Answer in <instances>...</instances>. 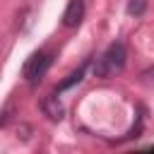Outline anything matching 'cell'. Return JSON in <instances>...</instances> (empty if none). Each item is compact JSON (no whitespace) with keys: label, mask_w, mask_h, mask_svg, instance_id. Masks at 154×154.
<instances>
[{"label":"cell","mask_w":154,"mask_h":154,"mask_svg":"<svg viewBox=\"0 0 154 154\" xmlns=\"http://www.w3.org/2000/svg\"><path fill=\"white\" fill-rule=\"evenodd\" d=\"M125 60H128L125 46H123L120 41L111 43V46L96 58V63H94V77H99V79H111V77H116V75H120L123 67H125Z\"/></svg>","instance_id":"6da1fadb"},{"label":"cell","mask_w":154,"mask_h":154,"mask_svg":"<svg viewBox=\"0 0 154 154\" xmlns=\"http://www.w3.org/2000/svg\"><path fill=\"white\" fill-rule=\"evenodd\" d=\"M51 63H53V53H48V51H36V53L26 60V65H24V77H26V82H29V84L41 82V79L46 77Z\"/></svg>","instance_id":"7a4b0ae2"},{"label":"cell","mask_w":154,"mask_h":154,"mask_svg":"<svg viewBox=\"0 0 154 154\" xmlns=\"http://www.w3.org/2000/svg\"><path fill=\"white\" fill-rule=\"evenodd\" d=\"M82 19H84V0H70L63 12V26L75 29L82 24Z\"/></svg>","instance_id":"3957f363"},{"label":"cell","mask_w":154,"mask_h":154,"mask_svg":"<svg viewBox=\"0 0 154 154\" xmlns=\"http://www.w3.org/2000/svg\"><path fill=\"white\" fill-rule=\"evenodd\" d=\"M41 111L48 116V120H63V116H65V108H63V103L58 101V96L55 94H46L43 96V101H41Z\"/></svg>","instance_id":"277c9868"},{"label":"cell","mask_w":154,"mask_h":154,"mask_svg":"<svg viewBox=\"0 0 154 154\" xmlns=\"http://www.w3.org/2000/svg\"><path fill=\"white\" fill-rule=\"evenodd\" d=\"M87 65H89V60H84L77 70H72L60 84H58V91H65V89H70V87H75V84H79L82 82V77H84V72H87Z\"/></svg>","instance_id":"5b68a950"},{"label":"cell","mask_w":154,"mask_h":154,"mask_svg":"<svg viewBox=\"0 0 154 154\" xmlns=\"http://www.w3.org/2000/svg\"><path fill=\"white\" fill-rule=\"evenodd\" d=\"M149 7V0H128V14L130 17H142Z\"/></svg>","instance_id":"8992f818"}]
</instances>
